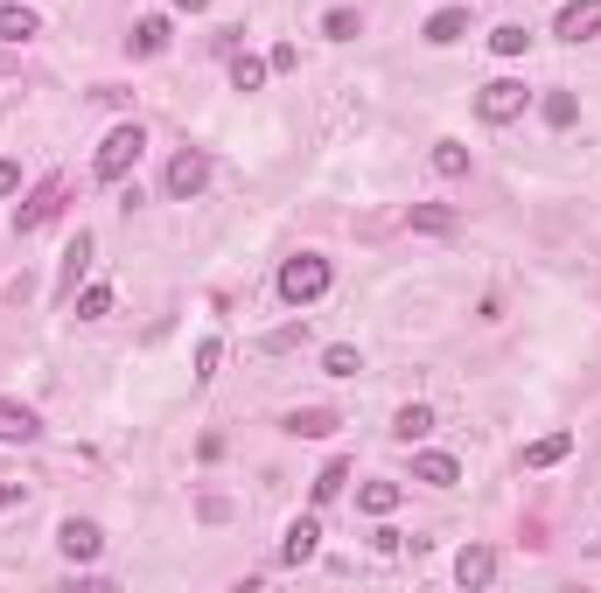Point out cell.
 I'll return each mask as SVG.
<instances>
[{
	"instance_id": "5bb4252c",
	"label": "cell",
	"mask_w": 601,
	"mask_h": 593,
	"mask_svg": "<svg viewBox=\"0 0 601 593\" xmlns=\"http://www.w3.org/2000/svg\"><path fill=\"white\" fill-rule=\"evenodd\" d=\"M468 35V8H441V14H427V43L434 49H455Z\"/></svg>"
},
{
	"instance_id": "836d02e7",
	"label": "cell",
	"mask_w": 601,
	"mask_h": 593,
	"mask_svg": "<svg viewBox=\"0 0 601 593\" xmlns=\"http://www.w3.org/2000/svg\"><path fill=\"white\" fill-rule=\"evenodd\" d=\"M22 503V482H0V510H14Z\"/></svg>"
},
{
	"instance_id": "3957f363",
	"label": "cell",
	"mask_w": 601,
	"mask_h": 593,
	"mask_svg": "<svg viewBox=\"0 0 601 593\" xmlns=\"http://www.w3.org/2000/svg\"><path fill=\"white\" fill-rule=\"evenodd\" d=\"M211 147H182L175 161H168V175H161V189H168V203H196L203 189H211Z\"/></svg>"
},
{
	"instance_id": "ffe728a7",
	"label": "cell",
	"mask_w": 601,
	"mask_h": 593,
	"mask_svg": "<svg viewBox=\"0 0 601 593\" xmlns=\"http://www.w3.org/2000/svg\"><path fill=\"white\" fill-rule=\"evenodd\" d=\"M168 35H175V28H168V14H147V22H134V56H161Z\"/></svg>"
},
{
	"instance_id": "9a60e30c",
	"label": "cell",
	"mask_w": 601,
	"mask_h": 593,
	"mask_svg": "<svg viewBox=\"0 0 601 593\" xmlns=\"http://www.w3.org/2000/svg\"><path fill=\"white\" fill-rule=\"evenodd\" d=\"M427 433H434V406H399L392 412V440L412 447V440H427Z\"/></svg>"
},
{
	"instance_id": "7402d4cb",
	"label": "cell",
	"mask_w": 601,
	"mask_h": 593,
	"mask_svg": "<svg viewBox=\"0 0 601 593\" xmlns=\"http://www.w3.org/2000/svg\"><path fill=\"white\" fill-rule=\"evenodd\" d=\"M112 300H120V294H112V286L99 280V286H78V300H70V308H78V321H105V315H112Z\"/></svg>"
},
{
	"instance_id": "d6a6232c",
	"label": "cell",
	"mask_w": 601,
	"mask_h": 593,
	"mask_svg": "<svg viewBox=\"0 0 601 593\" xmlns=\"http://www.w3.org/2000/svg\"><path fill=\"white\" fill-rule=\"evenodd\" d=\"M267 64H273V70H294V64H300V49H294V43H273Z\"/></svg>"
},
{
	"instance_id": "2e32d148",
	"label": "cell",
	"mask_w": 601,
	"mask_h": 593,
	"mask_svg": "<svg viewBox=\"0 0 601 593\" xmlns=\"http://www.w3.org/2000/svg\"><path fill=\"white\" fill-rule=\"evenodd\" d=\"M574 454V433H546V440H532L524 447V468H559Z\"/></svg>"
},
{
	"instance_id": "cb8c5ba5",
	"label": "cell",
	"mask_w": 601,
	"mask_h": 593,
	"mask_svg": "<svg viewBox=\"0 0 601 593\" xmlns=\"http://www.w3.org/2000/svg\"><path fill=\"white\" fill-rule=\"evenodd\" d=\"M434 175H447V182L468 175V147L462 140H434Z\"/></svg>"
},
{
	"instance_id": "f1b7e54d",
	"label": "cell",
	"mask_w": 601,
	"mask_h": 593,
	"mask_svg": "<svg viewBox=\"0 0 601 593\" xmlns=\"http://www.w3.org/2000/svg\"><path fill=\"white\" fill-rule=\"evenodd\" d=\"M217 363H224V342H217V335H203V342H196V385H211Z\"/></svg>"
},
{
	"instance_id": "8992f818",
	"label": "cell",
	"mask_w": 601,
	"mask_h": 593,
	"mask_svg": "<svg viewBox=\"0 0 601 593\" xmlns=\"http://www.w3.org/2000/svg\"><path fill=\"white\" fill-rule=\"evenodd\" d=\"M56 551H64L70 566H91L105 551V531L91 524V516H64V524H56Z\"/></svg>"
},
{
	"instance_id": "7c38bea8",
	"label": "cell",
	"mask_w": 601,
	"mask_h": 593,
	"mask_svg": "<svg viewBox=\"0 0 601 593\" xmlns=\"http://www.w3.org/2000/svg\"><path fill=\"white\" fill-rule=\"evenodd\" d=\"M412 482H427V489H455V482H462V461H455V454H412Z\"/></svg>"
},
{
	"instance_id": "4316f807",
	"label": "cell",
	"mask_w": 601,
	"mask_h": 593,
	"mask_svg": "<svg viewBox=\"0 0 601 593\" xmlns=\"http://www.w3.org/2000/svg\"><path fill=\"white\" fill-rule=\"evenodd\" d=\"M343 482H350V461H329L322 475H315V503H336V495H343Z\"/></svg>"
},
{
	"instance_id": "7a4b0ae2",
	"label": "cell",
	"mask_w": 601,
	"mask_h": 593,
	"mask_svg": "<svg viewBox=\"0 0 601 593\" xmlns=\"http://www.w3.org/2000/svg\"><path fill=\"white\" fill-rule=\"evenodd\" d=\"M329 259L322 252H294L287 265H280V300H287V308H315V300L329 294Z\"/></svg>"
},
{
	"instance_id": "83f0119b",
	"label": "cell",
	"mask_w": 601,
	"mask_h": 593,
	"mask_svg": "<svg viewBox=\"0 0 601 593\" xmlns=\"http://www.w3.org/2000/svg\"><path fill=\"white\" fill-rule=\"evenodd\" d=\"M490 49L497 56H524V49H532V35H524L518 22H503V28H490Z\"/></svg>"
},
{
	"instance_id": "d590c367",
	"label": "cell",
	"mask_w": 601,
	"mask_h": 593,
	"mask_svg": "<svg viewBox=\"0 0 601 593\" xmlns=\"http://www.w3.org/2000/svg\"><path fill=\"white\" fill-rule=\"evenodd\" d=\"M0 8H8V0H0Z\"/></svg>"
},
{
	"instance_id": "603a6c76",
	"label": "cell",
	"mask_w": 601,
	"mask_h": 593,
	"mask_svg": "<svg viewBox=\"0 0 601 593\" xmlns=\"http://www.w3.org/2000/svg\"><path fill=\"white\" fill-rule=\"evenodd\" d=\"M322 35H329V43H356V35H364V14H356V8H329Z\"/></svg>"
},
{
	"instance_id": "1f68e13d",
	"label": "cell",
	"mask_w": 601,
	"mask_h": 593,
	"mask_svg": "<svg viewBox=\"0 0 601 593\" xmlns=\"http://www.w3.org/2000/svg\"><path fill=\"white\" fill-rule=\"evenodd\" d=\"M300 335H308V329H300V321H294V329H273V335H267V350L280 356V350H294V342H300Z\"/></svg>"
},
{
	"instance_id": "6da1fadb",
	"label": "cell",
	"mask_w": 601,
	"mask_h": 593,
	"mask_svg": "<svg viewBox=\"0 0 601 593\" xmlns=\"http://www.w3.org/2000/svg\"><path fill=\"white\" fill-rule=\"evenodd\" d=\"M140 155H147L140 119H120V126H112L105 140H99V155H91V175H99V182H126V175L140 168Z\"/></svg>"
},
{
	"instance_id": "e575fe53",
	"label": "cell",
	"mask_w": 601,
	"mask_h": 593,
	"mask_svg": "<svg viewBox=\"0 0 601 593\" xmlns=\"http://www.w3.org/2000/svg\"><path fill=\"white\" fill-rule=\"evenodd\" d=\"M168 8H175V14H203V8H211V0H168Z\"/></svg>"
},
{
	"instance_id": "8fae6325",
	"label": "cell",
	"mask_w": 601,
	"mask_h": 593,
	"mask_svg": "<svg viewBox=\"0 0 601 593\" xmlns=\"http://www.w3.org/2000/svg\"><path fill=\"white\" fill-rule=\"evenodd\" d=\"M455 580H462V586H490V580H497V551H490V545H462V551H455Z\"/></svg>"
},
{
	"instance_id": "5b68a950",
	"label": "cell",
	"mask_w": 601,
	"mask_h": 593,
	"mask_svg": "<svg viewBox=\"0 0 601 593\" xmlns=\"http://www.w3.org/2000/svg\"><path fill=\"white\" fill-rule=\"evenodd\" d=\"M91 252H99V238H91V231H78V238L64 244V265H56V308H70V300H78V286L91 273Z\"/></svg>"
},
{
	"instance_id": "484cf974",
	"label": "cell",
	"mask_w": 601,
	"mask_h": 593,
	"mask_svg": "<svg viewBox=\"0 0 601 593\" xmlns=\"http://www.w3.org/2000/svg\"><path fill=\"white\" fill-rule=\"evenodd\" d=\"M574 119H580V99H574V91H553V99H546V126H553V133H567Z\"/></svg>"
},
{
	"instance_id": "d4e9b609",
	"label": "cell",
	"mask_w": 601,
	"mask_h": 593,
	"mask_svg": "<svg viewBox=\"0 0 601 593\" xmlns=\"http://www.w3.org/2000/svg\"><path fill=\"white\" fill-rule=\"evenodd\" d=\"M356 370H364V356H356L350 342H329L322 350V377H356Z\"/></svg>"
},
{
	"instance_id": "4fadbf2b",
	"label": "cell",
	"mask_w": 601,
	"mask_h": 593,
	"mask_svg": "<svg viewBox=\"0 0 601 593\" xmlns=\"http://www.w3.org/2000/svg\"><path fill=\"white\" fill-rule=\"evenodd\" d=\"M35 35H43V14L22 8V0H8V8H0V43H35Z\"/></svg>"
},
{
	"instance_id": "44dd1931",
	"label": "cell",
	"mask_w": 601,
	"mask_h": 593,
	"mask_svg": "<svg viewBox=\"0 0 601 593\" xmlns=\"http://www.w3.org/2000/svg\"><path fill=\"white\" fill-rule=\"evenodd\" d=\"M412 231H427V238H447V231H455V209H441V203H412Z\"/></svg>"
},
{
	"instance_id": "ba28073f",
	"label": "cell",
	"mask_w": 601,
	"mask_h": 593,
	"mask_svg": "<svg viewBox=\"0 0 601 593\" xmlns=\"http://www.w3.org/2000/svg\"><path fill=\"white\" fill-rule=\"evenodd\" d=\"M553 35L559 43H594L601 35V0H567V8L553 14Z\"/></svg>"
},
{
	"instance_id": "d6986e66",
	"label": "cell",
	"mask_w": 601,
	"mask_h": 593,
	"mask_svg": "<svg viewBox=\"0 0 601 593\" xmlns=\"http://www.w3.org/2000/svg\"><path fill=\"white\" fill-rule=\"evenodd\" d=\"M267 78H273V64H267V56H246V49H231V84H238V91H259Z\"/></svg>"
},
{
	"instance_id": "4dcf8cb0",
	"label": "cell",
	"mask_w": 601,
	"mask_h": 593,
	"mask_svg": "<svg viewBox=\"0 0 601 593\" xmlns=\"http://www.w3.org/2000/svg\"><path fill=\"white\" fill-rule=\"evenodd\" d=\"M0 196H22V161L0 155Z\"/></svg>"
},
{
	"instance_id": "277c9868",
	"label": "cell",
	"mask_w": 601,
	"mask_h": 593,
	"mask_svg": "<svg viewBox=\"0 0 601 593\" xmlns=\"http://www.w3.org/2000/svg\"><path fill=\"white\" fill-rule=\"evenodd\" d=\"M524 105H532V91H524V78H490V84L476 91V119H483V126H511Z\"/></svg>"
},
{
	"instance_id": "e0dca14e",
	"label": "cell",
	"mask_w": 601,
	"mask_h": 593,
	"mask_svg": "<svg viewBox=\"0 0 601 593\" xmlns=\"http://www.w3.org/2000/svg\"><path fill=\"white\" fill-rule=\"evenodd\" d=\"M399 482H364V489H356V510H364V516H392V510H399Z\"/></svg>"
},
{
	"instance_id": "ac0fdd59",
	"label": "cell",
	"mask_w": 601,
	"mask_h": 593,
	"mask_svg": "<svg viewBox=\"0 0 601 593\" xmlns=\"http://www.w3.org/2000/svg\"><path fill=\"white\" fill-rule=\"evenodd\" d=\"M287 433H294V440H329V433H336V412H322V406L287 412Z\"/></svg>"
},
{
	"instance_id": "30bf717a",
	"label": "cell",
	"mask_w": 601,
	"mask_h": 593,
	"mask_svg": "<svg viewBox=\"0 0 601 593\" xmlns=\"http://www.w3.org/2000/svg\"><path fill=\"white\" fill-rule=\"evenodd\" d=\"M315 551H322V524H315V516H294L287 538H280V566H308Z\"/></svg>"
},
{
	"instance_id": "9c48e42d",
	"label": "cell",
	"mask_w": 601,
	"mask_h": 593,
	"mask_svg": "<svg viewBox=\"0 0 601 593\" xmlns=\"http://www.w3.org/2000/svg\"><path fill=\"white\" fill-rule=\"evenodd\" d=\"M0 440L35 447V440H43V419H35V406H22V398H0Z\"/></svg>"
},
{
	"instance_id": "52a82bcc",
	"label": "cell",
	"mask_w": 601,
	"mask_h": 593,
	"mask_svg": "<svg viewBox=\"0 0 601 593\" xmlns=\"http://www.w3.org/2000/svg\"><path fill=\"white\" fill-rule=\"evenodd\" d=\"M56 209H64V175H49V182L29 196V209H14V231H22V238H35L43 224H56Z\"/></svg>"
},
{
	"instance_id": "f546056e",
	"label": "cell",
	"mask_w": 601,
	"mask_h": 593,
	"mask_svg": "<svg viewBox=\"0 0 601 593\" xmlns=\"http://www.w3.org/2000/svg\"><path fill=\"white\" fill-rule=\"evenodd\" d=\"M196 516H203V524H231V495H203Z\"/></svg>"
}]
</instances>
